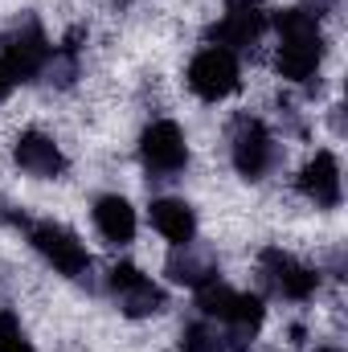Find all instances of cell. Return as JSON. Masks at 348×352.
Instances as JSON below:
<instances>
[{"instance_id":"obj_1","label":"cell","mask_w":348,"mask_h":352,"mask_svg":"<svg viewBox=\"0 0 348 352\" xmlns=\"http://www.w3.org/2000/svg\"><path fill=\"white\" fill-rule=\"evenodd\" d=\"M270 25L279 29V58L274 70L287 82H307L316 78L320 62H324V29L320 16H312L307 8H283L270 16Z\"/></svg>"},{"instance_id":"obj_2","label":"cell","mask_w":348,"mask_h":352,"mask_svg":"<svg viewBox=\"0 0 348 352\" xmlns=\"http://www.w3.org/2000/svg\"><path fill=\"white\" fill-rule=\"evenodd\" d=\"M50 54H54V50H50V37H45V29H41L37 16H21V21L8 25L4 37H0V62L8 66L12 82H33V78H41L45 66H50Z\"/></svg>"},{"instance_id":"obj_3","label":"cell","mask_w":348,"mask_h":352,"mask_svg":"<svg viewBox=\"0 0 348 352\" xmlns=\"http://www.w3.org/2000/svg\"><path fill=\"white\" fill-rule=\"evenodd\" d=\"M197 307H201L205 320H217L221 328H230V332H238V336H246V340L262 328V316H266V307H262L259 295H250V291H230L221 278H213V283H205V287L197 291Z\"/></svg>"},{"instance_id":"obj_4","label":"cell","mask_w":348,"mask_h":352,"mask_svg":"<svg viewBox=\"0 0 348 352\" xmlns=\"http://www.w3.org/2000/svg\"><path fill=\"white\" fill-rule=\"evenodd\" d=\"M21 226L29 230L33 250L54 266L58 274H66V278H87L90 274V250L78 242V234H70L58 221H25L21 217Z\"/></svg>"},{"instance_id":"obj_5","label":"cell","mask_w":348,"mask_h":352,"mask_svg":"<svg viewBox=\"0 0 348 352\" xmlns=\"http://www.w3.org/2000/svg\"><path fill=\"white\" fill-rule=\"evenodd\" d=\"M184 82H188V90H193L197 98H205V102H221V98H230L234 90L242 87L238 54H230V50H221V45L201 50V54L188 62Z\"/></svg>"},{"instance_id":"obj_6","label":"cell","mask_w":348,"mask_h":352,"mask_svg":"<svg viewBox=\"0 0 348 352\" xmlns=\"http://www.w3.org/2000/svg\"><path fill=\"white\" fill-rule=\"evenodd\" d=\"M230 156H234L238 176H246V180H262V176L274 168V156H279L270 127H266L262 119H254V115H238V119H234Z\"/></svg>"},{"instance_id":"obj_7","label":"cell","mask_w":348,"mask_h":352,"mask_svg":"<svg viewBox=\"0 0 348 352\" xmlns=\"http://www.w3.org/2000/svg\"><path fill=\"white\" fill-rule=\"evenodd\" d=\"M140 160H144V168L156 176V180H173V176L184 173V164H188L184 131L176 127L173 119L148 123L144 135H140Z\"/></svg>"},{"instance_id":"obj_8","label":"cell","mask_w":348,"mask_h":352,"mask_svg":"<svg viewBox=\"0 0 348 352\" xmlns=\"http://www.w3.org/2000/svg\"><path fill=\"white\" fill-rule=\"evenodd\" d=\"M266 25H270V12L262 8V0H226V16L209 29V41L230 54L254 50Z\"/></svg>"},{"instance_id":"obj_9","label":"cell","mask_w":348,"mask_h":352,"mask_svg":"<svg viewBox=\"0 0 348 352\" xmlns=\"http://www.w3.org/2000/svg\"><path fill=\"white\" fill-rule=\"evenodd\" d=\"M107 287H111V295L119 299V307L131 316V320H144V316H156V311H164V291L140 270V266L131 263H119L111 266V274H107Z\"/></svg>"},{"instance_id":"obj_10","label":"cell","mask_w":348,"mask_h":352,"mask_svg":"<svg viewBox=\"0 0 348 352\" xmlns=\"http://www.w3.org/2000/svg\"><path fill=\"white\" fill-rule=\"evenodd\" d=\"M259 266H262V274H266V283H270L283 299L303 303V299H312L316 287H320V274H316L312 266H303L299 258H291V254L279 250V246H266Z\"/></svg>"},{"instance_id":"obj_11","label":"cell","mask_w":348,"mask_h":352,"mask_svg":"<svg viewBox=\"0 0 348 352\" xmlns=\"http://www.w3.org/2000/svg\"><path fill=\"white\" fill-rule=\"evenodd\" d=\"M12 156H17L21 173L37 176V180H58L66 173V156L54 144V135H45V131H21L12 144Z\"/></svg>"},{"instance_id":"obj_12","label":"cell","mask_w":348,"mask_h":352,"mask_svg":"<svg viewBox=\"0 0 348 352\" xmlns=\"http://www.w3.org/2000/svg\"><path fill=\"white\" fill-rule=\"evenodd\" d=\"M299 192L316 205V209H336L340 205V164L332 152H316L303 173H299Z\"/></svg>"},{"instance_id":"obj_13","label":"cell","mask_w":348,"mask_h":352,"mask_svg":"<svg viewBox=\"0 0 348 352\" xmlns=\"http://www.w3.org/2000/svg\"><path fill=\"white\" fill-rule=\"evenodd\" d=\"M90 217H94V230H98L111 246H127V242L135 238V209H131V201L119 197V192L98 197L94 209H90Z\"/></svg>"},{"instance_id":"obj_14","label":"cell","mask_w":348,"mask_h":352,"mask_svg":"<svg viewBox=\"0 0 348 352\" xmlns=\"http://www.w3.org/2000/svg\"><path fill=\"white\" fill-rule=\"evenodd\" d=\"M152 226H156V234H160L164 242H173V246H193V238H197V213H193V205L180 201V197H160V201H152Z\"/></svg>"},{"instance_id":"obj_15","label":"cell","mask_w":348,"mask_h":352,"mask_svg":"<svg viewBox=\"0 0 348 352\" xmlns=\"http://www.w3.org/2000/svg\"><path fill=\"white\" fill-rule=\"evenodd\" d=\"M246 349V336L230 332V328H213L209 320H197L180 332V352H242Z\"/></svg>"},{"instance_id":"obj_16","label":"cell","mask_w":348,"mask_h":352,"mask_svg":"<svg viewBox=\"0 0 348 352\" xmlns=\"http://www.w3.org/2000/svg\"><path fill=\"white\" fill-rule=\"evenodd\" d=\"M168 278H173V283H184V287H193V291H201L205 283L217 278V266H213L209 254H197L193 246H176L173 258H168Z\"/></svg>"},{"instance_id":"obj_17","label":"cell","mask_w":348,"mask_h":352,"mask_svg":"<svg viewBox=\"0 0 348 352\" xmlns=\"http://www.w3.org/2000/svg\"><path fill=\"white\" fill-rule=\"evenodd\" d=\"M0 352H33V344L21 332V324L8 311H0Z\"/></svg>"},{"instance_id":"obj_18","label":"cell","mask_w":348,"mask_h":352,"mask_svg":"<svg viewBox=\"0 0 348 352\" xmlns=\"http://www.w3.org/2000/svg\"><path fill=\"white\" fill-rule=\"evenodd\" d=\"M336 4H340V0H307V12H312V16H320V12H332Z\"/></svg>"},{"instance_id":"obj_19","label":"cell","mask_w":348,"mask_h":352,"mask_svg":"<svg viewBox=\"0 0 348 352\" xmlns=\"http://www.w3.org/2000/svg\"><path fill=\"white\" fill-rule=\"evenodd\" d=\"M12 87H17V82H12V74H8V66L0 62V98H8V94H12Z\"/></svg>"},{"instance_id":"obj_20","label":"cell","mask_w":348,"mask_h":352,"mask_svg":"<svg viewBox=\"0 0 348 352\" xmlns=\"http://www.w3.org/2000/svg\"><path fill=\"white\" fill-rule=\"evenodd\" d=\"M316 352H345V349H336V344H324V349H316Z\"/></svg>"},{"instance_id":"obj_21","label":"cell","mask_w":348,"mask_h":352,"mask_svg":"<svg viewBox=\"0 0 348 352\" xmlns=\"http://www.w3.org/2000/svg\"><path fill=\"white\" fill-rule=\"evenodd\" d=\"M119 4H131V0H119Z\"/></svg>"}]
</instances>
